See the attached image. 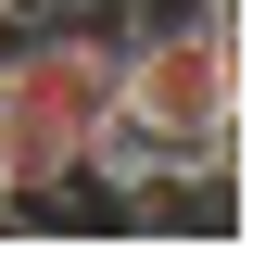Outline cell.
<instances>
[{"label": "cell", "instance_id": "6da1fadb", "mask_svg": "<svg viewBox=\"0 0 253 253\" xmlns=\"http://www.w3.org/2000/svg\"><path fill=\"white\" fill-rule=\"evenodd\" d=\"M114 51L126 38L63 26V13H38V38L0 51V203H51V190L89 165V126L114 114Z\"/></svg>", "mask_w": 253, "mask_h": 253}, {"label": "cell", "instance_id": "3957f363", "mask_svg": "<svg viewBox=\"0 0 253 253\" xmlns=\"http://www.w3.org/2000/svg\"><path fill=\"white\" fill-rule=\"evenodd\" d=\"M0 228H13V203H0Z\"/></svg>", "mask_w": 253, "mask_h": 253}, {"label": "cell", "instance_id": "7a4b0ae2", "mask_svg": "<svg viewBox=\"0 0 253 253\" xmlns=\"http://www.w3.org/2000/svg\"><path fill=\"white\" fill-rule=\"evenodd\" d=\"M114 101L152 126L165 152H190V139H241V13H228V0H190V13L126 26Z\"/></svg>", "mask_w": 253, "mask_h": 253}]
</instances>
